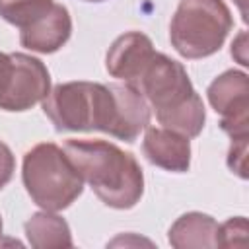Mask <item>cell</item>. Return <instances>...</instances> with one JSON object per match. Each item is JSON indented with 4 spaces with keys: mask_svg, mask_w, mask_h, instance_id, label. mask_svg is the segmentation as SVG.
Wrapping results in <instances>:
<instances>
[{
    "mask_svg": "<svg viewBox=\"0 0 249 249\" xmlns=\"http://www.w3.org/2000/svg\"><path fill=\"white\" fill-rule=\"evenodd\" d=\"M84 2H105V0H84Z\"/></svg>",
    "mask_w": 249,
    "mask_h": 249,
    "instance_id": "obj_21",
    "label": "cell"
},
{
    "mask_svg": "<svg viewBox=\"0 0 249 249\" xmlns=\"http://www.w3.org/2000/svg\"><path fill=\"white\" fill-rule=\"evenodd\" d=\"M247 241V220L243 216H235L218 224L216 243L218 247H241Z\"/></svg>",
    "mask_w": 249,
    "mask_h": 249,
    "instance_id": "obj_14",
    "label": "cell"
},
{
    "mask_svg": "<svg viewBox=\"0 0 249 249\" xmlns=\"http://www.w3.org/2000/svg\"><path fill=\"white\" fill-rule=\"evenodd\" d=\"M212 109L220 115V128L231 140L249 138V80L241 70H226L206 89Z\"/></svg>",
    "mask_w": 249,
    "mask_h": 249,
    "instance_id": "obj_6",
    "label": "cell"
},
{
    "mask_svg": "<svg viewBox=\"0 0 249 249\" xmlns=\"http://www.w3.org/2000/svg\"><path fill=\"white\" fill-rule=\"evenodd\" d=\"M53 6V0H0V18L21 31L49 14Z\"/></svg>",
    "mask_w": 249,
    "mask_h": 249,
    "instance_id": "obj_13",
    "label": "cell"
},
{
    "mask_svg": "<svg viewBox=\"0 0 249 249\" xmlns=\"http://www.w3.org/2000/svg\"><path fill=\"white\" fill-rule=\"evenodd\" d=\"M142 154L152 165L171 173H185L191 165L189 138L163 126H146Z\"/></svg>",
    "mask_w": 249,
    "mask_h": 249,
    "instance_id": "obj_9",
    "label": "cell"
},
{
    "mask_svg": "<svg viewBox=\"0 0 249 249\" xmlns=\"http://www.w3.org/2000/svg\"><path fill=\"white\" fill-rule=\"evenodd\" d=\"M21 181L31 200L49 212L68 208L84 191V179L54 142H41L25 152Z\"/></svg>",
    "mask_w": 249,
    "mask_h": 249,
    "instance_id": "obj_4",
    "label": "cell"
},
{
    "mask_svg": "<svg viewBox=\"0 0 249 249\" xmlns=\"http://www.w3.org/2000/svg\"><path fill=\"white\" fill-rule=\"evenodd\" d=\"M62 150L97 198L117 210L136 206L144 195V173L130 152L107 140L70 138Z\"/></svg>",
    "mask_w": 249,
    "mask_h": 249,
    "instance_id": "obj_2",
    "label": "cell"
},
{
    "mask_svg": "<svg viewBox=\"0 0 249 249\" xmlns=\"http://www.w3.org/2000/svg\"><path fill=\"white\" fill-rule=\"evenodd\" d=\"M245 39H247V35H245V31H241L239 35H237V39L231 43V56L241 64V66H247L249 62H247V45H245Z\"/></svg>",
    "mask_w": 249,
    "mask_h": 249,
    "instance_id": "obj_18",
    "label": "cell"
},
{
    "mask_svg": "<svg viewBox=\"0 0 249 249\" xmlns=\"http://www.w3.org/2000/svg\"><path fill=\"white\" fill-rule=\"evenodd\" d=\"M12 70H14V60H12V53H0V101L4 99L10 80H12Z\"/></svg>",
    "mask_w": 249,
    "mask_h": 249,
    "instance_id": "obj_17",
    "label": "cell"
},
{
    "mask_svg": "<svg viewBox=\"0 0 249 249\" xmlns=\"http://www.w3.org/2000/svg\"><path fill=\"white\" fill-rule=\"evenodd\" d=\"M132 88L144 95L163 128L187 138L202 132L206 121L204 103L181 62L156 51Z\"/></svg>",
    "mask_w": 249,
    "mask_h": 249,
    "instance_id": "obj_3",
    "label": "cell"
},
{
    "mask_svg": "<svg viewBox=\"0 0 249 249\" xmlns=\"http://www.w3.org/2000/svg\"><path fill=\"white\" fill-rule=\"evenodd\" d=\"M0 237H2V216H0Z\"/></svg>",
    "mask_w": 249,
    "mask_h": 249,
    "instance_id": "obj_20",
    "label": "cell"
},
{
    "mask_svg": "<svg viewBox=\"0 0 249 249\" xmlns=\"http://www.w3.org/2000/svg\"><path fill=\"white\" fill-rule=\"evenodd\" d=\"M235 4H237L239 12H241V18H243V21H245V19H247V8H245L247 0H235Z\"/></svg>",
    "mask_w": 249,
    "mask_h": 249,
    "instance_id": "obj_19",
    "label": "cell"
},
{
    "mask_svg": "<svg viewBox=\"0 0 249 249\" xmlns=\"http://www.w3.org/2000/svg\"><path fill=\"white\" fill-rule=\"evenodd\" d=\"M72 35V18L66 6L56 4L51 8L49 14H45L41 19H37L33 25L19 31V43L27 51L51 54L56 53Z\"/></svg>",
    "mask_w": 249,
    "mask_h": 249,
    "instance_id": "obj_10",
    "label": "cell"
},
{
    "mask_svg": "<svg viewBox=\"0 0 249 249\" xmlns=\"http://www.w3.org/2000/svg\"><path fill=\"white\" fill-rule=\"evenodd\" d=\"M23 228L27 243L35 249H60L74 245L68 222L60 218L56 212H35Z\"/></svg>",
    "mask_w": 249,
    "mask_h": 249,
    "instance_id": "obj_12",
    "label": "cell"
},
{
    "mask_svg": "<svg viewBox=\"0 0 249 249\" xmlns=\"http://www.w3.org/2000/svg\"><path fill=\"white\" fill-rule=\"evenodd\" d=\"M247 140H231L228 150V167L241 179H247Z\"/></svg>",
    "mask_w": 249,
    "mask_h": 249,
    "instance_id": "obj_15",
    "label": "cell"
},
{
    "mask_svg": "<svg viewBox=\"0 0 249 249\" xmlns=\"http://www.w3.org/2000/svg\"><path fill=\"white\" fill-rule=\"evenodd\" d=\"M233 18L224 0H179L169 23V41L185 58H206L220 51Z\"/></svg>",
    "mask_w": 249,
    "mask_h": 249,
    "instance_id": "obj_5",
    "label": "cell"
},
{
    "mask_svg": "<svg viewBox=\"0 0 249 249\" xmlns=\"http://www.w3.org/2000/svg\"><path fill=\"white\" fill-rule=\"evenodd\" d=\"M216 235H218V222L202 212H187L179 216L167 231L169 245L175 249L218 247Z\"/></svg>",
    "mask_w": 249,
    "mask_h": 249,
    "instance_id": "obj_11",
    "label": "cell"
},
{
    "mask_svg": "<svg viewBox=\"0 0 249 249\" xmlns=\"http://www.w3.org/2000/svg\"><path fill=\"white\" fill-rule=\"evenodd\" d=\"M43 113L58 132L101 130L113 138L134 142L150 124V105L128 84L64 82L41 101Z\"/></svg>",
    "mask_w": 249,
    "mask_h": 249,
    "instance_id": "obj_1",
    "label": "cell"
},
{
    "mask_svg": "<svg viewBox=\"0 0 249 249\" xmlns=\"http://www.w3.org/2000/svg\"><path fill=\"white\" fill-rule=\"evenodd\" d=\"M14 171H16V158L10 146L0 140V191L12 181Z\"/></svg>",
    "mask_w": 249,
    "mask_h": 249,
    "instance_id": "obj_16",
    "label": "cell"
},
{
    "mask_svg": "<svg viewBox=\"0 0 249 249\" xmlns=\"http://www.w3.org/2000/svg\"><path fill=\"white\" fill-rule=\"evenodd\" d=\"M154 54L156 49L148 35L140 31H128L117 37L109 47L105 56V68L113 78L134 86V82L138 80V76Z\"/></svg>",
    "mask_w": 249,
    "mask_h": 249,
    "instance_id": "obj_8",
    "label": "cell"
},
{
    "mask_svg": "<svg viewBox=\"0 0 249 249\" xmlns=\"http://www.w3.org/2000/svg\"><path fill=\"white\" fill-rule=\"evenodd\" d=\"M14 70L8 91L0 101V109L21 113L41 103L51 91V74L47 66L25 53H12Z\"/></svg>",
    "mask_w": 249,
    "mask_h": 249,
    "instance_id": "obj_7",
    "label": "cell"
}]
</instances>
